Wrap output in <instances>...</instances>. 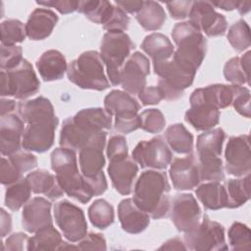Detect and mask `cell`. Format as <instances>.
<instances>
[{
  "label": "cell",
  "mask_w": 251,
  "mask_h": 251,
  "mask_svg": "<svg viewBox=\"0 0 251 251\" xmlns=\"http://www.w3.org/2000/svg\"><path fill=\"white\" fill-rule=\"evenodd\" d=\"M200 180L222 181L225 179L224 164L220 158L211 160H197Z\"/></svg>",
  "instance_id": "obj_45"
},
{
  "label": "cell",
  "mask_w": 251,
  "mask_h": 251,
  "mask_svg": "<svg viewBox=\"0 0 251 251\" xmlns=\"http://www.w3.org/2000/svg\"><path fill=\"white\" fill-rule=\"evenodd\" d=\"M16 108V102L12 99H5L2 97L1 99V110L0 115L1 117L6 116L8 114H11Z\"/></svg>",
  "instance_id": "obj_62"
},
{
  "label": "cell",
  "mask_w": 251,
  "mask_h": 251,
  "mask_svg": "<svg viewBox=\"0 0 251 251\" xmlns=\"http://www.w3.org/2000/svg\"><path fill=\"white\" fill-rule=\"evenodd\" d=\"M18 112L22 120L26 124L56 118L52 103L43 96L20 102L18 104Z\"/></svg>",
  "instance_id": "obj_29"
},
{
  "label": "cell",
  "mask_w": 251,
  "mask_h": 251,
  "mask_svg": "<svg viewBox=\"0 0 251 251\" xmlns=\"http://www.w3.org/2000/svg\"><path fill=\"white\" fill-rule=\"evenodd\" d=\"M231 105L238 114L250 118V90L245 86L233 85Z\"/></svg>",
  "instance_id": "obj_48"
},
{
  "label": "cell",
  "mask_w": 251,
  "mask_h": 251,
  "mask_svg": "<svg viewBox=\"0 0 251 251\" xmlns=\"http://www.w3.org/2000/svg\"><path fill=\"white\" fill-rule=\"evenodd\" d=\"M31 188L25 177L9 184L5 191V205L12 211H18L29 200Z\"/></svg>",
  "instance_id": "obj_38"
},
{
  "label": "cell",
  "mask_w": 251,
  "mask_h": 251,
  "mask_svg": "<svg viewBox=\"0 0 251 251\" xmlns=\"http://www.w3.org/2000/svg\"><path fill=\"white\" fill-rule=\"evenodd\" d=\"M35 66L44 81L61 79L68 70L65 56L55 49L45 51L36 61Z\"/></svg>",
  "instance_id": "obj_28"
},
{
  "label": "cell",
  "mask_w": 251,
  "mask_h": 251,
  "mask_svg": "<svg viewBox=\"0 0 251 251\" xmlns=\"http://www.w3.org/2000/svg\"><path fill=\"white\" fill-rule=\"evenodd\" d=\"M183 242L189 250L224 251L228 249L225 227L220 223L212 221L206 214L195 227L184 232Z\"/></svg>",
  "instance_id": "obj_9"
},
{
  "label": "cell",
  "mask_w": 251,
  "mask_h": 251,
  "mask_svg": "<svg viewBox=\"0 0 251 251\" xmlns=\"http://www.w3.org/2000/svg\"><path fill=\"white\" fill-rule=\"evenodd\" d=\"M40 89V81L31 64L23 59L21 64L10 71H1V96H13L25 100Z\"/></svg>",
  "instance_id": "obj_8"
},
{
  "label": "cell",
  "mask_w": 251,
  "mask_h": 251,
  "mask_svg": "<svg viewBox=\"0 0 251 251\" xmlns=\"http://www.w3.org/2000/svg\"><path fill=\"white\" fill-rule=\"evenodd\" d=\"M23 177V175L14 167L9 159L1 158L0 166V181L4 185L12 184Z\"/></svg>",
  "instance_id": "obj_52"
},
{
  "label": "cell",
  "mask_w": 251,
  "mask_h": 251,
  "mask_svg": "<svg viewBox=\"0 0 251 251\" xmlns=\"http://www.w3.org/2000/svg\"><path fill=\"white\" fill-rule=\"evenodd\" d=\"M191 4H192V1L181 0V1L167 2L166 6L173 19L183 20L186 17H188Z\"/></svg>",
  "instance_id": "obj_54"
},
{
  "label": "cell",
  "mask_w": 251,
  "mask_h": 251,
  "mask_svg": "<svg viewBox=\"0 0 251 251\" xmlns=\"http://www.w3.org/2000/svg\"><path fill=\"white\" fill-rule=\"evenodd\" d=\"M250 174L228 179L224 185L226 190L229 209H234L245 204L250 198Z\"/></svg>",
  "instance_id": "obj_37"
},
{
  "label": "cell",
  "mask_w": 251,
  "mask_h": 251,
  "mask_svg": "<svg viewBox=\"0 0 251 251\" xmlns=\"http://www.w3.org/2000/svg\"><path fill=\"white\" fill-rule=\"evenodd\" d=\"M16 114H8L0 120V151L3 156H10L21 150L25 125Z\"/></svg>",
  "instance_id": "obj_20"
},
{
  "label": "cell",
  "mask_w": 251,
  "mask_h": 251,
  "mask_svg": "<svg viewBox=\"0 0 251 251\" xmlns=\"http://www.w3.org/2000/svg\"><path fill=\"white\" fill-rule=\"evenodd\" d=\"M74 120L91 131H108L112 127V116L102 108H87L78 111Z\"/></svg>",
  "instance_id": "obj_32"
},
{
  "label": "cell",
  "mask_w": 251,
  "mask_h": 251,
  "mask_svg": "<svg viewBox=\"0 0 251 251\" xmlns=\"http://www.w3.org/2000/svg\"><path fill=\"white\" fill-rule=\"evenodd\" d=\"M38 5L55 8L61 14H70L77 10L78 1L75 0H53V1H36Z\"/></svg>",
  "instance_id": "obj_55"
},
{
  "label": "cell",
  "mask_w": 251,
  "mask_h": 251,
  "mask_svg": "<svg viewBox=\"0 0 251 251\" xmlns=\"http://www.w3.org/2000/svg\"><path fill=\"white\" fill-rule=\"evenodd\" d=\"M171 219L178 231L186 232L201 221V209L192 194H177L170 209Z\"/></svg>",
  "instance_id": "obj_16"
},
{
  "label": "cell",
  "mask_w": 251,
  "mask_h": 251,
  "mask_svg": "<svg viewBox=\"0 0 251 251\" xmlns=\"http://www.w3.org/2000/svg\"><path fill=\"white\" fill-rule=\"evenodd\" d=\"M138 173V166L132 157H126L121 161L110 162L108 175L112 185L122 195H128L132 191L133 182Z\"/></svg>",
  "instance_id": "obj_21"
},
{
  "label": "cell",
  "mask_w": 251,
  "mask_h": 251,
  "mask_svg": "<svg viewBox=\"0 0 251 251\" xmlns=\"http://www.w3.org/2000/svg\"><path fill=\"white\" fill-rule=\"evenodd\" d=\"M58 124V118L27 124L23 135V148L37 153L49 150L54 144L55 130Z\"/></svg>",
  "instance_id": "obj_15"
},
{
  "label": "cell",
  "mask_w": 251,
  "mask_h": 251,
  "mask_svg": "<svg viewBox=\"0 0 251 251\" xmlns=\"http://www.w3.org/2000/svg\"><path fill=\"white\" fill-rule=\"evenodd\" d=\"M166 13L163 7L155 1H143L136 13V20L145 30L160 29L166 22Z\"/></svg>",
  "instance_id": "obj_35"
},
{
  "label": "cell",
  "mask_w": 251,
  "mask_h": 251,
  "mask_svg": "<svg viewBox=\"0 0 251 251\" xmlns=\"http://www.w3.org/2000/svg\"><path fill=\"white\" fill-rule=\"evenodd\" d=\"M114 5L109 1L87 0L78 1L77 11L95 24L103 25L109 18Z\"/></svg>",
  "instance_id": "obj_41"
},
{
  "label": "cell",
  "mask_w": 251,
  "mask_h": 251,
  "mask_svg": "<svg viewBox=\"0 0 251 251\" xmlns=\"http://www.w3.org/2000/svg\"><path fill=\"white\" fill-rule=\"evenodd\" d=\"M170 177L176 190H191L200 181L197 159L190 153L184 158H176L171 162Z\"/></svg>",
  "instance_id": "obj_17"
},
{
  "label": "cell",
  "mask_w": 251,
  "mask_h": 251,
  "mask_svg": "<svg viewBox=\"0 0 251 251\" xmlns=\"http://www.w3.org/2000/svg\"><path fill=\"white\" fill-rule=\"evenodd\" d=\"M12 229V218L4 208L1 209V237H5Z\"/></svg>",
  "instance_id": "obj_59"
},
{
  "label": "cell",
  "mask_w": 251,
  "mask_h": 251,
  "mask_svg": "<svg viewBox=\"0 0 251 251\" xmlns=\"http://www.w3.org/2000/svg\"><path fill=\"white\" fill-rule=\"evenodd\" d=\"M172 37L177 46L172 58L196 73L207 51V40L203 33L188 21L176 24Z\"/></svg>",
  "instance_id": "obj_3"
},
{
  "label": "cell",
  "mask_w": 251,
  "mask_h": 251,
  "mask_svg": "<svg viewBox=\"0 0 251 251\" xmlns=\"http://www.w3.org/2000/svg\"><path fill=\"white\" fill-rule=\"evenodd\" d=\"M168 145L178 154L188 155L193 149V135L182 124L170 126L165 132Z\"/></svg>",
  "instance_id": "obj_36"
},
{
  "label": "cell",
  "mask_w": 251,
  "mask_h": 251,
  "mask_svg": "<svg viewBox=\"0 0 251 251\" xmlns=\"http://www.w3.org/2000/svg\"><path fill=\"white\" fill-rule=\"evenodd\" d=\"M227 40L236 51L242 52L251 44L250 27L244 20H238L228 29Z\"/></svg>",
  "instance_id": "obj_43"
},
{
  "label": "cell",
  "mask_w": 251,
  "mask_h": 251,
  "mask_svg": "<svg viewBox=\"0 0 251 251\" xmlns=\"http://www.w3.org/2000/svg\"><path fill=\"white\" fill-rule=\"evenodd\" d=\"M0 31L1 44L3 45H16V43L23 42L26 36L25 25L15 19L3 21L0 25Z\"/></svg>",
  "instance_id": "obj_42"
},
{
  "label": "cell",
  "mask_w": 251,
  "mask_h": 251,
  "mask_svg": "<svg viewBox=\"0 0 251 251\" xmlns=\"http://www.w3.org/2000/svg\"><path fill=\"white\" fill-rule=\"evenodd\" d=\"M103 132V131H100ZM100 132H94L81 125L77 124L73 117L67 118L62 125L60 130L59 143L61 147L72 150H80L83 146L89 143Z\"/></svg>",
  "instance_id": "obj_24"
},
{
  "label": "cell",
  "mask_w": 251,
  "mask_h": 251,
  "mask_svg": "<svg viewBox=\"0 0 251 251\" xmlns=\"http://www.w3.org/2000/svg\"><path fill=\"white\" fill-rule=\"evenodd\" d=\"M250 6H251L250 2H241L240 1L239 5L237 7V10L240 15H245L250 11Z\"/></svg>",
  "instance_id": "obj_63"
},
{
  "label": "cell",
  "mask_w": 251,
  "mask_h": 251,
  "mask_svg": "<svg viewBox=\"0 0 251 251\" xmlns=\"http://www.w3.org/2000/svg\"><path fill=\"white\" fill-rule=\"evenodd\" d=\"M118 216L122 228L131 234L142 232L150 224V216L141 210L132 198H126L120 202Z\"/></svg>",
  "instance_id": "obj_22"
},
{
  "label": "cell",
  "mask_w": 251,
  "mask_h": 251,
  "mask_svg": "<svg viewBox=\"0 0 251 251\" xmlns=\"http://www.w3.org/2000/svg\"><path fill=\"white\" fill-rule=\"evenodd\" d=\"M54 218L63 235L71 242L81 240L87 232V223L83 211L68 200L54 205Z\"/></svg>",
  "instance_id": "obj_10"
},
{
  "label": "cell",
  "mask_w": 251,
  "mask_h": 251,
  "mask_svg": "<svg viewBox=\"0 0 251 251\" xmlns=\"http://www.w3.org/2000/svg\"><path fill=\"white\" fill-rule=\"evenodd\" d=\"M104 107L111 116H115L114 126L118 132L126 134L140 128V105L126 91L112 90L104 98Z\"/></svg>",
  "instance_id": "obj_7"
},
{
  "label": "cell",
  "mask_w": 251,
  "mask_h": 251,
  "mask_svg": "<svg viewBox=\"0 0 251 251\" xmlns=\"http://www.w3.org/2000/svg\"><path fill=\"white\" fill-rule=\"evenodd\" d=\"M22 225L30 233L53 226L50 201L43 197H34L28 200L23 208Z\"/></svg>",
  "instance_id": "obj_18"
},
{
  "label": "cell",
  "mask_w": 251,
  "mask_h": 251,
  "mask_svg": "<svg viewBox=\"0 0 251 251\" xmlns=\"http://www.w3.org/2000/svg\"><path fill=\"white\" fill-rule=\"evenodd\" d=\"M250 54L247 51L241 57H233L225 64L224 75L227 81L241 86L250 83Z\"/></svg>",
  "instance_id": "obj_34"
},
{
  "label": "cell",
  "mask_w": 251,
  "mask_h": 251,
  "mask_svg": "<svg viewBox=\"0 0 251 251\" xmlns=\"http://www.w3.org/2000/svg\"><path fill=\"white\" fill-rule=\"evenodd\" d=\"M226 171L234 176H242L250 174L251 153L250 137L248 134L229 137L226 151Z\"/></svg>",
  "instance_id": "obj_14"
},
{
  "label": "cell",
  "mask_w": 251,
  "mask_h": 251,
  "mask_svg": "<svg viewBox=\"0 0 251 251\" xmlns=\"http://www.w3.org/2000/svg\"><path fill=\"white\" fill-rule=\"evenodd\" d=\"M1 61L0 67L2 71H10L21 64L23 61V50L18 45L1 44Z\"/></svg>",
  "instance_id": "obj_47"
},
{
  "label": "cell",
  "mask_w": 251,
  "mask_h": 251,
  "mask_svg": "<svg viewBox=\"0 0 251 251\" xmlns=\"http://www.w3.org/2000/svg\"><path fill=\"white\" fill-rule=\"evenodd\" d=\"M106 131L100 132L79 150V167L81 174L84 176H95L103 172L106 162L103 155V150L106 144Z\"/></svg>",
  "instance_id": "obj_19"
},
{
  "label": "cell",
  "mask_w": 251,
  "mask_h": 251,
  "mask_svg": "<svg viewBox=\"0 0 251 251\" xmlns=\"http://www.w3.org/2000/svg\"><path fill=\"white\" fill-rule=\"evenodd\" d=\"M220 110L205 102L190 103V108L185 112L184 120L196 130H209L214 128L220 121Z\"/></svg>",
  "instance_id": "obj_25"
},
{
  "label": "cell",
  "mask_w": 251,
  "mask_h": 251,
  "mask_svg": "<svg viewBox=\"0 0 251 251\" xmlns=\"http://www.w3.org/2000/svg\"><path fill=\"white\" fill-rule=\"evenodd\" d=\"M68 78L82 89L105 90L110 86L104 72V63L97 51H85L72 61L67 70Z\"/></svg>",
  "instance_id": "obj_4"
},
{
  "label": "cell",
  "mask_w": 251,
  "mask_h": 251,
  "mask_svg": "<svg viewBox=\"0 0 251 251\" xmlns=\"http://www.w3.org/2000/svg\"><path fill=\"white\" fill-rule=\"evenodd\" d=\"M87 215L91 224L99 229H105L110 226L115 219L114 208L105 199H96L89 206Z\"/></svg>",
  "instance_id": "obj_40"
},
{
  "label": "cell",
  "mask_w": 251,
  "mask_h": 251,
  "mask_svg": "<svg viewBox=\"0 0 251 251\" xmlns=\"http://www.w3.org/2000/svg\"><path fill=\"white\" fill-rule=\"evenodd\" d=\"M240 1H212L211 4L225 11H232L237 9Z\"/></svg>",
  "instance_id": "obj_61"
},
{
  "label": "cell",
  "mask_w": 251,
  "mask_h": 251,
  "mask_svg": "<svg viewBox=\"0 0 251 251\" xmlns=\"http://www.w3.org/2000/svg\"><path fill=\"white\" fill-rule=\"evenodd\" d=\"M226 133L223 128L217 127L199 134L196 141L197 160L220 158Z\"/></svg>",
  "instance_id": "obj_30"
},
{
  "label": "cell",
  "mask_w": 251,
  "mask_h": 251,
  "mask_svg": "<svg viewBox=\"0 0 251 251\" xmlns=\"http://www.w3.org/2000/svg\"><path fill=\"white\" fill-rule=\"evenodd\" d=\"M138 98L142 105H156L164 99L158 86H145L138 94Z\"/></svg>",
  "instance_id": "obj_56"
},
{
  "label": "cell",
  "mask_w": 251,
  "mask_h": 251,
  "mask_svg": "<svg viewBox=\"0 0 251 251\" xmlns=\"http://www.w3.org/2000/svg\"><path fill=\"white\" fill-rule=\"evenodd\" d=\"M132 159L141 168L164 170L172 162L173 154L162 136H155L150 140H142L132 151Z\"/></svg>",
  "instance_id": "obj_11"
},
{
  "label": "cell",
  "mask_w": 251,
  "mask_h": 251,
  "mask_svg": "<svg viewBox=\"0 0 251 251\" xmlns=\"http://www.w3.org/2000/svg\"><path fill=\"white\" fill-rule=\"evenodd\" d=\"M8 159L22 175L37 166V159L33 154L21 150L8 156Z\"/></svg>",
  "instance_id": "obj_51"
},
{
  "label": "cell",
  "mask_w": 251,
  "mask_h": 251,
  "mask_svg": "<svg viewBox=\"0 0 251 251\" xmlns=\"http://www.w3.org/2000/svg\"><path fill=\"white\" fill-rule=\"evenodd\" d=\"M188 17L189 22L209 37L222 36L227 28L225 16L217 13L209 1H192Z\"/></svg>",
  "instance_id": "obj_12"
},
{
  "label": "cell",
  "mask_w": 251,
  "mask_h": 251,
  "mask_svg": "<svg viewBox=\"0 0 251 251\" xmlns=\"http://www.w3.org/2000/svg\"><path fill=\"white\" fill-rule=\"evenodd\" d=\"M70 249H78V247L69 244L68 242H65V241H62V243L58 247V250H70Z\"/></svg>",
  "instance_id": "obj_64"
},
{
  "label": "cell",
  "mask_w": 251,
  "mask_h": 251,
  "mask_svg": "<svg viewBox=\"0 0 251 251\" xmlns=\"http://www.w3.org/2000/svg\"><path fill=\"white\" fill-rule=\"evenodd\" d=\"M61 243V233L53 226H50L36 231L32 237H29L26 250H58Z\"/></svg>",
  "instance_id": "obj_39"
},
{
  "label": "cell",
  "mask_w": 251,
  "mask_h": 251,
  "mask_svg": "<svg viewBox=\"0 0 251 251\" xmlns=\"http://www.w3.org/2000/svg\"><path fill=\"white\" fill-rule=\"evenodd\" d=\"M127 143L123 135H113L110 137L107 148L106 154L110 162L121 161L126 158L127 155Z\"/></svg>",
  "instance_id": "obj_49"
},
{
  "label": "cell",
  "mask_w": 251,
  "mask_h": 251,
  "mask_svg": "<svg viewBox=\"0 0 251 251\" xmlns=\"http://www.w3.org/2000/svg\"><path fill=\"white\" fill-rule=\"evenodd\" d=\"M134 49V43L124 31H107L100 45V56L113 85L120 84V74L126 60Z\"/></svg>",
  "instance_id": "obj_5"
},
{
  "label": "cell",
  "mask_w": 251,
  "mask_h": 251,
  "mask_svg": "<svg viewBox=\"0 0 251 251\" xmlns=\"http://www.w3.org/2000/svg\"><path fill=\"white\" fill-rule=\"evenodd\" d=\"M159 250H187L184 242H182L178 237L171 238L168 241H166Z\"/></svg>",
  "instance_id": "obj_60"
},
{
  "label": "cell",
  "mask_w": 251,
  "mask_h": 251,
  "mask_svg": "<svg viewBox=\"0 0 251 251\" xmlns=\"http://www.w3.org/2000/svg\"><path fill=\"white\" fill-rule=\"evenodd\" d=\"M154 73L160 76L158 87L168 101L180 98L185 88L189 87L195 76V72L183 67L173 58L153 63Z\"/></svg>",
  "instance_id": "obj_6"
},
{
  "label": "cell",
  "mask_w": 251,
  "mask_h": 251,
  "mask_svg": "<svg viewBox=\"0 0 251 251\" xmlns=\"http://www.w3.org/2000/svg\"><path fill=\"white\" fill-rule=\"evenodd\" d=\"M230 248L234 251L251 249V232L249 227L239 222H234L227 232Z\"/></svg>",
  "instance_id": "obj_44"
},
{
  "label": "cell",
  "mask_w": 251,
  "mask_h": 251,
  "mask_svg": "<svg viewBox=\"0 0 251 251\" xmlns=\"http://www.w3.org/2000/svg\"><path fill=\"white\" fill-rule=\"evenodd\" d=\"M51 168L64 192L82 204L93 197L85 176L78 172L75 151L58 147L51 153Z\"/></svg>",
  "instance_id": "obj_2"
},
{
  "label": "cell",
  "mask_w": 251,
  "mask_h": 251,
  "mask_svg": "<svg viewBox=\"0 0 251 251\" xmlns=\"http://www.w3.org/2000/svg\"><path fill=\"white\" fill-rule=\"evenodd\" d=\"M139 118L140 128L149 133H159L165 128L166 119L158 109H146L139 114Z\"/></svg>",
  "instance_id": "obj_46"
},
{
  "label": "cell",
  "mask_w": 251,
  "mask_h": 251,
  "mask_svg": "<svg viewBox=\"0 0 251 251\" xmlns=\"http://www.w3.org/2000/svg\"><path fill=\"white\" fill-rule=\"evenodd\" d=\"M29 237L24 232H15L11 234L5 241L3 249L9 251H23L27 249V242Z\"/></svg>",
  "instance_id": "obj_57"
},
{
  "label": "cell",
  "mask_w": 251,
  "mask_h": 251,
  "mask_svg": "<svg viewBox=\"0 0 251 251\" xmlns=\"http://www.w3.org/2000/svg\"><path fill=\"white\" fill-rule=\"evenodd\" d=\"M78 249L85 250V249H90V250H106V240L104 236L101 233H95V232H90L86 234L81 240H79Z\"/></svg>",
  "instance_id": "obj_53"
},
{
  "label": "cell",
  "mask_w": 251,
  "mask_h": 251,
  "mask_svg": "<svg viewBox=\"0 0 251 251\" xmlns=\"http://www.w3.org/2000/svg\"><path fill=\"white\" fill-rule=\"evenodd\" d=\"M141 49L149 55L153 63L170 60L175 53V48L170 39L159 32L147 35L141 43Z\"/></svg>",
  "instance_id": "obj_33"
},
{
  "label": "cell",
  "mask_w": 251,
  "mask_h": 251,
  "mask_svg": "<svg viewBox=\"0 0 251 251\" xmlns=\"http://www.w3.org/2000/svg\"><path fill=\"white\" fill-rule=\"evenodd\" d=\"M59 18L50 9L37 8L28 17L25 25L26 36L31 40H43L53 31Z\"/></svg>",
  "instance_id": "obj_23"
},
{
  "label": "cell",
  "mask_w": 251,
  "mask_h": 251,
  "mask_svg": "<svg viewBox=\"0 0 251 251\" xmlns=\"http://www.w3.org/2000/svg\"><path fill=\"white\" fill-rule=\"evenodd\" d=\"M115 3L126 13L133 14L139 11L143 1H116Z\"/></svg>",
  "instance_id": "obj_58"
},
{
  "label": "cell",
  "mask_w": 251,
  "mask_h": 251,
  "mask_svg": "<svg viewBox=\"0 0 251 251\" xmlns=\"http://www.w3.org/2000/svg\"><path fill=\"white\" fill-rule=\"evenodd\" d=\"M170 184L167 175L158 171H144L133 187V201L153 219L168 216L171 209Z\"/></svg>",
  "instance_id": "obj_1"
},
{
  "label": "cell",
  "mask_w": 251,
  "mask_h": 251,
  "mask_svg": "<svg viewBox=\"0 0 251 251\" xmlns=\"http://www.w3.org/2000/svg\"><path fill=\"white\" fill-rule=\"evenodd\" d=\"M129 18L125 11H123L120 7L114 6L113 10L103 24L104 29L108 31H124L128 28Z\"/></svg>",
  "instance_id": "obj_50"
},
{
  "label": "cell",
  "mask_w": 251,
  "mask_h": 251,
  "mask_svg": "<svg viewBox=\"0 0 251 251\" xmlns=\"http://www.w3.org/2000/svg\"><path fill=\"white\" fill-rule=\"evenodd\" d=\"M150 74L149 59L135 51L126 60L121 74L120 84L128 94H138L146 86V77Z\"/></svg>",
  "instance_id": "obj_13"
},
{
  "label": "cell",
  "mask_w": 251,
  "mask_h": 251,
  "mask_svg": "<svg viewBox=\"0 0 251 251\" xmlns=\"http://www.w3.org/2000/svg\"><path fill=\"white\" fill-rule=\"evenodd\" d=\"M25 178L34 194H43L50 200H56L62 197L65 193L56 175H53L46 170L40 169L30 172L26 175Z\"/></svg>",
  "instance_id": "obj_27"
},
{
  "label": "cell",
  "mask_w": 251,
  "mask_h": 251,
  "mask_svg": "<svg viewBox=\"0 0 251 251\" xmlns=\"http://www.w3.org/2000/svg\"><path fill=\"white\" fill-rule=\"evenodd\" d=\"M195 193L203 206L208 210H220L228 206L226 187L220 181L205 182L196 188Z\"/></svg>",
  "instance_id": "obj_31"
},
{
  "label": "cell",
  "mask_w": 251,
  "mask_h": 251,
  "mask_svg": "<svg viewBox=\"0 0 251 251\" xmlns=\"http://www.w3.org/2000/svg\"><path fill=\"white\" fill-rule=\"evenodd\" d=\"M233 97V84H212L195 89L189 98L190 103L205 102L220 109L231 105Z\"/></svg>",
  "instance_id": "obj_26"
}]
</instances>
